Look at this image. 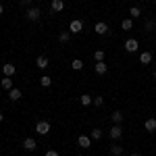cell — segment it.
<instances>
[{"instance_id":"16","label":"cell","mask_w":156,"mask_h":156,"mask_svg":"<svg viewBox=\"0 0 156 156\" xmlns=\"http://www.w3.org/2000/svg\"><path fill=\"white\" fill-rule=\"evenodd\" d=\"M140 62L142 65H150L152 62V52H142L140 54Z\"/></svg>"},{"instance_id":"27","label":"cell","mask_w":156,"mask_h":156,"mask_svg":"<svg viewBox=\"0 0 156 156\" xmlns=\"http://www.w3.org/2000/svg\"><path fill=\"white\" fill-rule=\"evenodd\" d=\"M144 29H146V31H152V29H154V21H146Z\"/></svg>"},{"instance_id":"15","label":"cell","mask_w":156,"mask_h":156,"mask_svg":"<svg viewBox=\"0 0 156 156\" xmlns=\"http://www.w3.org/2000/svg\"><path fill=\"white\" fill-rule=\"evenodd\" d=\"M110 119H112V123H115V125H121L125 117H123V112H121V110H115V112L110 115Z\"/></svg>"},{"instance_id":"32","label":"cell","mask_w":156,"mask_h":156,"mask_svg":"<svg viewBox=\"0 0 156 156\" xmlns=\"http://www.w3.org/2000/svg\"><path fill=\"white\" fill-rule=\"evenodd\" d=\"M2 119H4V115H2V110H0V123H2Z\"/></svg>"},{"instance_id":"10","label":"cell","mask_w":156,"mask_h":156,"mask_svg":"<svg viewBox=\"0 0 156 156\" xmlns=\"http://www.w3.org/2000/svg\"><path fill=\"white\" fill-rule=\"evenodd\" d=\"M144 129H146L148 133H154V131H156V119H154V117L146 119V123H144Z\"/></svg>"},{"instance_id":"19","label":"cell","mask_w":156,"mask_h":156,"mask_svg":"<svg viewBox=\"0 0 156 156\" xmlns=\"http://www.w3.org/2000/svg\"><path fill=\"white\" fill-rule=\"evenodd\" d=\"M131 27H133V19H131V17H129V19H123V21H121V29H123V31H129Z\"/></svg>"},{"instance_id":"30","label":"cell","mask_w":156,"mask_h":156,"mask_svg":"<svg viewBox=\"0 0 156 156\" xmlns=\"http://www.w3.org/2000/svg\"><path fill=\"white\" fill-rule=\"evenodd\" d=\"M46 156H60V154L56 152V150H48V152H46Z\"/></svg>"},{"instance_id":"24","label":"cell","mask_w":156,"mask_h":156,"mask_svg":"<svg viewBox=\"0 0 156 156\" xmlns=\"http://www.w3.org/2000/svg\"><path fill=\"white\" fill-rule=\"evenodd\" d=\"M110 154H112V156H123V146L112 144V146H110Z\"/></svg>"},{"instance_id":"33","label":"cell","mask_w":156,"mask_h":156,"mask_svg":"<svg viewBox=\"0 0 156 156\" xmlns=\"http://www.w3.org/2000/svg\"><path fill=\"white\" fill-rule=\"evenodd\" d=\"M129 156H140V154H135V152H133V154H129Z\"/></svg>"},{"instance_id":"31","label":"cell","mask_w":156,"mask_h":156,"mask_svg":"<svg viewBox=\"0 0 156 156\" xmlns=\"http://www.w3.org/2000/svg\"><path fill=\"white\" fill-rule=\"evenodd\" d=\"M2 15H4V6L0 4V17H2Z\"/></svg>"},{"instance_id":"29","label":"cell","mask_w":156,"mask_h":156,"mask_svg":"<svg viewBox=\"0 0 156 156\" xmlns=\"http://www.w3.org/2000/svg\"><path fill=\"white\" fill-rule=\"evenodd\" d=\"M19 4L25 6V9H29V6H31V0H19Z\"/></svg>"},{"instance_id":"35","label":"cell","mask_w":156,"mask_h":156,"mask_svg":"<svg viewBox=\"0 0 156 156\" xmlns=\"http://www.w3.org/2000/svg\"><path fill=\"white\" fill-rule=\"evenodd\" d=\"M154 4H156V0H154Z\"/></svg>"},{"instance_id":"36","label":"cell","mask_w":156,"mask_h":156,"mask_svg":"<svg viewBox=\"0 0 156 156\" xmlns=\"http://www.w3.org/2000/svg\"><path fill=\"white\" fill-rule=\"evenodd\" d=\"M83 156H87V154H83Z\"/></svg>"},{"instance_id":"21","label":"cell","mask_w":156,"mask_h":156,"mask_svg":"<svg viewBox=\"0 0 156 156\" xmlns=\"http://www.w3.org/2000/svg\"><path fill=\"white\" fill-rule=\"evenodd\" d=\"M0 85H2V90H12V79L11 77H4V79H0Z\"/></svg>"},{"instance_id":"4","label":"cell","mask_w":156,"mask_h":156,"mask_svg":"<svg viewBox=\"0 0 156 156\" xmlns=\"http://www.w3.org/2000/svg\"><path fill=\"white\" fill-rule=\"evenodd\" d=\"M108 135H110V140H119V137H123V127H121V125H112V127L108 129Z\"/></svg>"},{"instance_id":"3","label":"cell","mask_w":156,"mask_h":156,"mask_svg":"<svg viewBox=\"0 0 156 156\" xmlns=\"http://www.w3.org/2000/svg\"><path fill=\"white\" fill-rule=\"evenodd\" d=\"M36 133H40V135H48L50 133V123L48 121H37L36 123Z\"/></svg>"},{"instance_id":"17","label":"cell","mask_w":156,"mask_h":156,"mask_svg":"<svg viewBox=\"0 0 156 156\" xmlns=\"http://www.w3.org/2000/svg\"><path fill=\"white\" fill-rule=\"evenodd\" d=\"M79 102H81V106H90V104L94 102V98L90 96V94H81V96H79Z\"/></svg>"},{"instance_id":"12","label":"cell","mask_w":156,"mask_h":156,"mask_svg":"<svg viewBox=\"0 0 156 156\" xmlns=\"http://www.w3.org/2000/svg\"><path fill=\"white\" fill-rule=\"evenodd\" d=\"M50 9H52V12H60L65 9V2H62V0H52V2H50Z\"/></svg>"},{"instance_id":"34","label":"cell","mask_w":156,"mask_h":156,"mask_svg":"<svg viewBox=\"0 0 156 156\" xmlns=\"http://www.w3.org/2000/svg\"><path fill=\"white\" fill-rule=\"evenodd\" d=\"M154 79H156V69H154Z\"/></svg>"},{"instance_id":"7","label":"cell","mask_w":156,"mask_h":156,"mask_svg":"<svg viewBox=\"0 0 156 156\" xmlns=\"http://www.w3.org/2000/svg\"><path fill=\"white\" fill-rule=\"evenodd\" d=\"M2 73H4V77H12V75L17 73V67H15L12 62H4V65H2Z\"/></svg>"},{"instance_id":"1","label":"cell","mask_w":156,"mask_h":156,"mask_svg":"<svg viewBox=\"0 0 156 156\" xmlns=\"http://www.w3.org/2000/svg\"><path fill=\"white\" fill-rule=\"evenodd\" d=\"M25 17H27L29 21H40V17H42V11H40L37 6H29V9L25 11Z\"/></svg>"},{"instance_id":"11","label":"cell","mask_w":156,"mask_h":156,"mask_svg":"<svg viewBox=\"0 0 156 156\" xmlns=\"http://www.w3.org/2000/svg\"><path fill=\"white\" fill-rule=\"evenodd\" d=\"M21 96H23V92H21L19 87H12V90H9V100H12V102L21 100Z\"/></svg>"},{"instance_id":"5","label":"cell","mask_w":156,"mask_h":156,"mask_svg":"<svg viewBox=\"0 0 156 156\" xmlns=\"http://www.w3.org/2000/svg\"><path fill=\"white\" fill-rule=\"evenodd\" d=\"M92 142H94V140H92L90 135H79V137H77V146L83 148V150H87V148L92 146Z\"/></svg>"},{"instance_id":"8","label":"cell","mask_w":156,"mask_h":156,"mask_svg":"<svg viewBox=\"0 0 156 156\" xmlns=\"http://www.w3.org/2000/svg\"><path fill=\"white\" fill-rule=\"evenodd\" d=\"M94 31H96L98 36H106L108 34V25L104 23V21H98V23L94 25Z\"/></svg>"},{"instance_id":"22","label":"cell","mask_w":156,"mask_h":156,"mask_svg":"<svg viewBox=\"0 0 156 156\" xmlns=\"http://www.w3.org/2000/svg\"><path fill=\"white\" fill-rule=\"evenodd\" d=\"M129 17H131V19H140V17H142V9H140V6H131V9H129Z\"/></svg>"},{"instance_id":"2","label":"cell","mask_w":156,"mask_h":156,"mask_svg":"<svg viewBox=\"0 0 156 156\" xmlns=\"http://www.w3.org/2000/svg\"><path fill=\"white\" fill-rule=\"evenodd\" d=\"M123 46H125V50H127V52H137V50H140V42H137V40H135V37H129V40H125V44H123Z\"/></svg>"},{"instance_id":"6","label":"cell","mask_w":156,"mask_h":156,"mask_svg":"<svg viewBox=\"0 0 156 156\" xmlns=\"http://www.w3.org/2000/svg\"><path fill=\"white\" fill-rule=\"evenodd\" d=\"M81 29H83V23L79 19H73L71 23H69V31L71 34H81Z\"/></svg>"},{"instance_id":"14","label":"cell","mask_w":156,"mask_h":156,"mask_svg":"<svg viewBox=\"0 0 156 156\" xmlns=\"http://www.w3.org/2000/svg\"><path fill=\"white\" fill-rule=\"evenodd\" d=\"M94 71L98 73V75H106V71H108V65L102 60V62H96V67H94Z\"/></svg>"},{"instance_id":"18","label":"cell","mask_w":156,"mask_h":156,"mask_svg":"<svg viewBox=\"0 0 156 156\" xmlns=\"http://www.w3.org/2000/svg\"><path fill=\"white\" fill-rule=\"evenodd\" d=\"M71 69L73 71H81V69H83V60L81 58H73L71 60Z\"/></svg>"},{"instance_id":"23","label":"cell","mask_w":156,"mask_h":156,"mask_svg":"<svg viewBox=\"0 0 156 156\" xmlns=\"http://www.w3.org/2000/svg\"><path fill=\"white\" fill-rule=\"evenodd\" d=\"M40 85H42V87H50V85H52V77H50V75H42V77H40Z\"/></svg>"},{"instance_id":"13","label":"cell","mask_w":156,"mask_h":156,"mask_svg":"<svg viewBox=\"0 0 156 156\" xmlns=\"http://www.w3.org/2000/svg\"><path fill=\"white\" fill-rule=\"evenodd\" d=\"M48 65H50V60L46 58V56H37L36 58V67L37 69H48Z\"/></svg>"},{"instance_id":"9","label":"cell","mask_w":156,"mask_h":156,"mask_svg":"<svg viewBox=\"0 0 156 156\" xmlns=\"http://www.w3.org/2000/svg\"><path fill=\"white\" fill-rule=\"evenodd\" d=\"M23 148L27 150V152H34V150L37 148L36 140H34V137H25V140H23Z\"/></svg>"},{"instance_id":"25","label":"cell","mask_w":156,"mask_h":156,"mask_svg":"<svg viewBox=\"0 0 156 156\" xmlns=\"http://www.w3.org/2000/svg\"><path fill=\"white\" fill-rule=\"evenodd\" d=\"M102 135H104V131L96 127V129H92V135H90V137H92L94 142H98V140H102Z\"/></svg>"},{"instance_id":"26","label":"cell","mask_w":156,"mask_h":156,"mask_svg":"<svg viewBox=\"0 0 156 156\" xmlns=\"http://www.w3.org/2000/svg\"><path fill=\"white\" fill-rule=\"evenodd\" d=\"M104 58H106L104 50H96V52H94V60H96V62H102Z\"/></svg>"},{"instance_id":"20","label":"cell","mask_w":156,"mask_h":156,"mask_svg":"<svg viewBox=\"0 0 156 156\" xmlns=\"http://www.w3.org/2000/svg\"><path fill=\"white\" fill-rule=\"evenodd\" d=\"M69 40H71V31H69V29H67V31H60V34H58V42H60V44H67Z\"/></svg>"},{"instance_id":"28","label":"cell","mask_w":156,"mask_h":156,"mask_svg":"<svg viewBox=\"0 0 156 156\" xmlns=\"http://www.w3.org/2000/svg\"><path fill=\"white\" fill-rule=\"evenodd\" d=\"M94 104H96V106H102V104H104V98H102V96H96V98H94Z\"/></svg>"}]
</instances>
